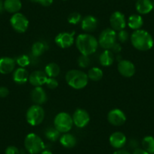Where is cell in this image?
Masks as SVG:
<instances>
[{"mask_svg": "<svg viewBox=\"0 0 154 154\" xmlns=\"http://www.w3.org/2000/svg\"><path fill=\"white\" fill-rule=\"evenodd\" d=\"M118 71L124 77L129 78L134 75L135 72V66L134 63L128 60H122L119 62L117 66Z\"/></svg>", "mask_w": 154, "mask_h": 154, "instance_id": "obj_13", "label": "cell"}, {"mask_svg": "<svg viewBox=\"0 0 154 154\" xmlns=\"http://www.w3.org/2000/svg\"><path fill=\"white\" fill-rule=\"evenodd\" d=\"M121 49H122V48H121L120 45H119V43H117V42H116L113 45V46H112L109 50H110L112 53H119V51H121Z\"/></svg>", "mask_w": 154, "mask_h": 154, "instance_id": "obj_38", "label": "cell"}, {"mask_svg": "<svg viewBox=\"0 0 154 154\" xmlns=\"http://www.w3.org/2000/svg\"><path fill=\"white\" fill-rule=\"evenodd\" d=\"M8 94H9V91H8V88L4 86L0 87V97H7Z\"/></svg>", "mask_w": 154, "mask_h": 154, "instance_id": "obj_36", "label": "cell"}, {"mask_svg": "<svg viewBox=\"0 0 154 154\" xmlns=\"http://www.w3.org/2000/svg\"><path fill=\"white\" fill-rule=\"evenodd\" d=\"M107 119L109 123L115 126H120L126 121V116L119 109H113L109 112Z\"/></svg>", "mask_w": 154, "mask_h": 154, "instance_id": "obj_11", "label": "cell"}, {"mask_svg": "<svg viewBox=\"0 0 154 154\" xmlns=\"http://www.w3.org/2000/svg\"><path fill=\"white\" fill-rule=\"evenodd\" d=\"M16 63L20 66V67L24 68L25 66H28L30 63V60H29V57L26 54H23V55L19 56L18 57L16 60Z\"/></svg>", "mask_w": 154, "mask_h": 154, "instance_id": "obj_31", "label": "cell"}, {"mask_svg": "<svg viewBox=\"0 0 154 154\" xmlns=\"http://www.w3.org/2000/svg\"><path fill=\"white\" fill-rule=\"evenodd\" d=\"M126 143V137L123 133L120 131H116L112 133L109 137V143L112 147L116 149H120L123 147Z\"/></svg>", "mask_w": 154, "mask_h": 154, "instance_id": "obj_15", "label": "cell"}, {"mask_svg": "<svg viewBox=\"0 0 154 154\" xmlns=\"http://www.w3.org/2000/svg\"><path fill=\"white\" fill-rule=\"evenodd\" d=\"M88 79L92 81H99L103 77V72L101 69L98 67H92L88 70Z\"/></svg>", "mask_w": 154, "mask_h": 154, "instance_id": "obj_28", "label": "cell"}, {"mask_svg": "<svg viewBox=\"0 0 154 154\" xmlns=\"http://www.w3.org/2000/svg\"><path fill=\"white\" fill-rule=\"evenodd\" d=\"M76 138L72 134L66 133L60 137V143H61L62 146L66 148H72L76 144Z\"/></svg>", "mask_w": 154, "mask_h": 154, "instance_id": "obj_23", "label": "cell"}, {"mask_svg": "<svg viewBox=\"0 0 154 154\" xmlns=\"http://www.w3.org/2000/svg\"><path fill=\"white\" fill-rule=\"evenodd\" d=\"M45 118V111L39 105H32L26 112V119L28 123L32 126L41 124Z\"/></svg>", "mask_w": 154, "mask_h": 154, "instance_id": "obj_6", "label": "cell"}, {"mask_svg": "<svg viewBox=\"0 0 154 154\" xmlns=\"http://www.w3.org/2000/svg\"><path fill=\"white\" fill-rule=\"evenodd\" d=\"M15 60L8 57H4L0 58V73H11L15 67Z\"/></svg>", "mask_w": 154, "mask_h": 154, "instance_id": "obj_16", "label": "cell"}, {"mask_svg": "<svg viewBox=\"0 0 154 154\" xmlns=\"http://www.w3.org/2000/svg\"><path fill=\"white\" fill-rule=\"evenodd\" d=\"M5 154H20V152L16 146H9L5 149Z\"/></svg>", "mask_w": 154, "mask_h": 154, "instance_id": "obj_35", "label": "cell"}, {"mask_svg": "<svg viewBox=\"0 0 154 154\" xmlns=\"http://www.w3.org/2000/svg\"><path fill=\"white\" fill-rule=\"evenodd\" d=\"M142 146L148 153H154V137L152 136H146L142 140Z\"/></svg>", "mask_w": 154, "mask_h": 154, "instance_id": "obj_25", "label": "cell"}, {"mask_svg": "<svg viewBox=\"0 0 154 154\" xmlns=\"http://www.w3.org/2000/svg\"><path fill=\"white\" fill-rule=\"evenodd\" d=\"M131 44L136 49L145 51L151 49L153 46L152 35L144 29H137L131 34Z\"/></svg>", "mask_w": 154, "mask_h": 154, "instance_id": "obj_1", "label": "cell"}, {"mask_svg": "<svg viewBox=\"0 0 154 154\" xmlns=\"http://www.w3.org/2000/svg\"><path fill=\"white\" fill-rule=\"evenodd\" d=\"M132 154H149L146 152V150H144L143 149H140V148H136L134 150Z\"/></svg>", "mask_w": 154, "mask_h": 154, "instance_id": "obj_39", "label": "cell"}, {"mask_svg": "<svg viewBox=\"0 0 154 154\" xmlns=\"http://www.w3.org/2000/svg\"><path fill=\"white\" fill-rule=\"evenodd\" d=\"M137 145H138V144H137V143L134 140H131V141H130V146H131V147L134 148V147H136Z\"/></svg>", "mask_w": 154, "mask_h": 154, "instance_id": "obj_41", "label": "cell"}, {"mask_svg": "<svg viewBox=\"0 0 154 154\" xmlns=\"http://www.w3.org/2000/svg\"><path fill=\"white\" fill-rule=\"evenodd\" d=\"M60 66L55 63H49L46 65L45 68V72L48 77H54L57 76L60 73Z\"/></svg>", "mask_w": 154, "mask_h": 154, "instance_id": "obj_26", "label": "cell"}, {"mask_svg": "<svg viewBox=\"0 0 154 154\" xmlns=\"http://www.w3.org/2000/svg\"><path fill=\"white\" fill-rule=\"evenodd\" d=\"M45 84H46L47 87L51 88V89H54V88H56L58 86V82H57V81L54 78H52V77L48 78Z\"/></svg>", "mask_w": 154, "mask_h": 154, "instance_id": "obj_34", "label": "cell"}, {"mask_svg": "<svg viewBox=\"0 0 154 154\" xmlns=\"http://www.w3.org/2000/svg\"><path fill=\"white\" fill-rule=\"evenodd\" d=\"M116 35H117V38L121 42H126L128 40V36H129L128 32L126 30H125V29H122V30L119 31V32Z\"/></svg>", "mask_w": 154, "mask_h": 154, "instance_id": "obj_33", "label": "cell"}, {"mask_svg": "<svg viewBox=\"0 0 154 154\" xmlns=\"http://www.w3.org/2000/svg\"><path fill=\"white\" fill-rule=\"evenodd\" d=\"M31 98L36 104H42L47 100V94L41 87H35L31 92Z\"/></svg>", "mask_w": 154, "mask_h": 154, "instance_id": "obj_18", "label": "cell"}, {"mask_svg": "<svg viewBox=\"0 0 154 154\" xmlns=\"http://www.w3.org/2000/svg\"><path fill=\"white\" fill-rule=\"evenodd\" d=\"M22 3L20 0H5L4 9L9 13L15 14L21 9Z\"/></svg>", "mask_w": 154, "mask_h": 154, "instance_id": "obj_21", "label": "cell"}, {"mask_svg": "<svg viewBox=\"0 0 154 154\" xmlns=\"http://www.w3.org/2000/svg\"><path fill=\"white\" fill-rule=\"evenodd\" d=\"M111 28L115 31H120L125 29L126 26V20L125 15L120 11L112 13L109 18Z\"/></svg>", "mask_w": 154, "mask_h": 154, "instance_id": "obj_10", "label": "cell"}, {"mask_svg": "<svg viewBox=\"0 0 154 154\" xmlns=\"http://www.w3.org/2000/svg\"><path fill=\"white\" fill-rule=\"evenodd\" d=\"M72 122L78 128H84L90 121V116L86 110L77 109L72 115Z\"/></svg>", "mask_w": 154, "mask_h": 154, "instance_id": "obj_9", "label": "cell"}, {"mask_svg": "<svg viewBox=\"0 0 154 154\" xmlns=\"http://www.w3.org/2000/svg\"><path fill=\"white\" fill-rule=\"evenodd\" d=\"M100 63L103 66H109L112 64L114 61L113 53L110 50H105L100 55Z\"/></svg>", "mask_w": 154, "mask_h": 154, "instance_id": "obj_24", "label": "cell"}, {"mask_svg": "<svg viewBox=\"0 0 154 154\" xmlns=\"http://www.w3.org/2000/svg\"><path fill=\"white\" fill-rule=\"evenodd\" d=\"M10 23L11 26L16 32L19 33H23L26 32L29 26V20L21 13H15L10 19Z\"/></svg>", "mask_w": 154, "mask_h": 154, "instance_id": "obj_8", "label": "cell"}, {"mask_svg": "<svg viewBox=\"0 0 154 154\" xmlns=\"http://www.w3.org/2000/svg\"><path fill=\"white\" fill-rule=\"evenodd\" d=\"M48 75L42 71H34L29 75V83L35 87H41L42 85L46 83Z\"/></svg>", "mask_w": 154, "mask_h": 154, "instance_id": "obj_14", "label": "cell"}, {"mask_svg": "<svg viewBox=\"0 0 154 154\" xmlns=\"http://www.w3.org/2000/svg\"><path fill=\"white\" fill-rule=\"evenodd\" d=\"M38 3L44 7H48L53 3V0H38Z\"/></svg>", "mask_w": 154, "mask_h": 154, "instance_id": "obj_37", "label": "cell"}, {"mask_svg": "<svg viewBox=\"0 0 154 154\" xmlns=\"http://www.w3.org/2000/svg\"><path fill=\"white\" fill-rule=\"evenodd\" d=\"M82 19V16L78 12H72L68 16L67 20L70 24H77Z\"/></svg>", "mask_w": 154, "mask_h": 154, "instance_id": "obj_30", "label": "cell"}, {"mask_svg": "<svg viewBox=\"0 0 154 154\" xmlns=\"http://www.w3.org/2000/svg\"><path fill=\"white\" fill-rule=\"evenodd\" d=\"M46 50V45L42 42H36L32 45L31 51L32 55L35 57H39L42 55Z\"/></svg>", "mask_w": 154, "mask_h": 154, "instance_id": "obj_27", "label": "cell"}, {"mask_svg": "<svg viewBox=\"0 0 154 154\" xmlns=\"http://www.w3.org/2000/svg\"><path fill=\"white\" fill-rule=\"evenodd\" d=\"M24 146L26 150L31 154H38L45 149V143L43 140L39 136L34 133H30L26 136Z\"/></svg>", "mask_w": 154, "mask_h": 154, "instance_id": "obj_4", "label": "cell"}, {"mask_svg": "<svg viewBox=\"0 0 154 154\" xmlns=\"http://www.w3.org/2000/svg\"><path fill=\"white\" fill-rule=\"evenodd\" d=\"M29 1H31L32 2H38V0H29Z\"/></svg>", "mask_w": 154, "mask_h": 154, "instance_id": "obj_44", "label": "cell"}, {"mask_svg": "<svg viewBox=\"0 0 154 154\" xmlns=\"http://www.w3.org/2000/svg\"><path fill=\"white\" fill-rule=\"evenodd\" d=\"M97 25H98V21L97 18L92 15L85 16L81 22L82 29L86 32L94 31L97 27Z\"/></svg>", "mask_w": 154, "mask_h": 154, "instance_id": "obj_17", "label": "cell"}, {"mask_svg": "<svg viewBox=\"0 0 154 154\" xmlns=\"http://www.w3.org/2000/svg\"><path fill=\"white\" fill-rule=\"evenodd\" d=\"M152 4H153V8H154V2H152Z\"/></svg>", "mask_w": 154, "mask_h": 154, "instance_id": "obj_45", "label": "cell"}, {"mask_svg": "<svg viewBox=\"0 0 154 154\" xmlns=\"http://www.w3.org/2000/svg\"><path fill=\"white\" fill-rule=\"evenodd\" d=\"M116 38L117 35L116 31L112 28H107L102 31L100 34L98 44L105 50H109L116 42Z\"/></svg>", "mask_w": 154, "mask_h": 154, "instance_id": "obj_7", "label": "cell"}, {"mask_svg": "<svg viewBox=\"0 0 154 154\" xmlns=\"http://www.w3.org/2000/svg\"><path fill=\"white\" fill-rule=\"evenodd\" d=\"M72 118L69 113L65 112H59L54 119V128L60 133H66L72 128Z\"/></svg>", "mask_w": 154, "mask_h": 154, "instance_id": "obj_5", "label": "cell"}, {"mask_svg": "<svg viewBox=\"0 0 154 154\" xmlns=\"http://www.w3.org/2000/svg\"><path fill=\"white\" fill-rule=\"evenodd\" d=\"M75 44L80 53L89 56L95 52L98 47V41L89 34H80L77 36Z\"/></svg>", "mask_w": 154, "mask_h": 154, "instance_id": "obj_2", "label": "cell"}, {"mask_svg": "<svg viewBox=\"0 0 154 154\" xmlns=\"http://www.w3.org/2000/svg\"><path fill=\"white\" fill-rule=\"evenodd\" d=\"M63 1H66V0H63Z\"/></svg>", "mask_w": 154, "mask_h": 154, "instance_id": "obj_46", "label": "cell"}, {"mask_svg": "<svg viewBox=\"0 0 154 154\" xmlns=\"http://www.w3.org/2000/svg\"><path fill=\"white\" fill-rule=\"evenodd\" d=\"M13 79L17 84H24L29 80V73L25 68L20 67L14 71Z\"/></svg>", "mask_w": 154, "mask_h": 154, "instance_id": "obj_20", "label": "cell"}, {"mask_svg": "<svg viewBox=\"0 0 154 154\" xmlns=\"http://www.w3.org/2000/svg\"><path fill=\"white\" fill-rule=\"evenodd\" d=\"M143 24V20L139 14H132L128 17V25L131 29L134 30L140 29Z\"/></svg>", "mask_w": 154, "mask_h": 154, "instance_id": "obj_22", "label": "cell"}, {"mask_svg": "<svg viewBox=\"0 0 154 154\" xmlns=\"http://www.w3.org/2000/svg\"><path fill=\"white\" fill-rule=\"evenodd\" d=\"M60 131H57L55 128H49L45 131V137L51 141H56L60 137Z\"/></svg>", "mask_w": 154, "mask_h": 154, "instance_id": "obj_29", "label": "cell"}, {"mask_svg": "<svg viewBox=\"0 0 154 154\" xmlns=\"http://www.w3.org/2000/svg\"><path fill=\"white\" fill-rule=\"evenodd\" d=\"M55 43L61 48H67L74 42V32H60L55 37Z\"/></svg>", "mask_w": 154, "mask_h": 154, "instance_id": "obj_12", "label": "cell"}, {"mask_svg": "<svg viewBox=\"0 0 154 154\" xmlns=\"http://www.w3.org/2000/svg\"><path fill=\"white\" fill-rule=\"evenodd\" d=\"M66 81L68 85L75 89H82L88 84V77L86 73L78 69H71L66 74Z\"/></svg>", "mask_w": 154, "mask_h": 154, "instance_id": "obj_3", "label": "cell"}, {"mask_svg": "<svg viewBox=\"0 0 154 154\" xmlns=\"http://www.w3.org/2000/svg\"><path fill=\"white\" fill-rule=\"evenodd\" d=\"M135 8L139 14H146L153 9V4L151 0H137Z\"/></svg>", "mask_w": 154, "mask_h": 154, "instance_id": "obj_19", "label": "cell"}, {"mask_svg": "<svg viewBox=\"0 0 154 154\" xmlns=\"http://www.w3.org/2000/svg\"><path fill=\"white\" fill-rule=\"evenodd\" d=\"M41 154H52V152H51V151L45 149V150L42 151V152H41Z\"/></svg>", "mask_w": 154, "mask_h": 154, "instance_id": "obj_43", "label": "cell"}, {"mask_svg": "<svg viewBox=\"0 0 154 154\" xmlns=\"http://www.w3.org/2000/svg\"><path fill=\"white\" fill-rule=\"evenodd\" d=\"M78 63H79V66L80 67L85 68L90 64V59L88 57V56L84 55V54H82L80 57L78 59Z\"/></svg>", "mask_w": 154, "mask_h": 154, "instance_id": "obj_32", "label": "cell"}, {"mask_svg": "<svg viewBox=\"0 0 154 154\" xmlns=\"http://www.w3.org/2000/svg\"><path fill=\"white\" fill-rule=\"evenodd\" d=\"M113 154H130L128 151L124 150V149H119L113 152Z\"/></svg>", "mask_w": 154, "mask_h": 154, "instance_id": "obj_40", "label": "cell"}, {"mask_svg": "<svg viewBox=\"0 0 154 154\" xmlns=\"http://www.w3.org/2000/svg\"><path fill=\"white\" fill-rule=\"evenodd\" d=\"M4 10V2L2 0H0V12H2Z\"/></svg>", "mask_w": 154, "mask_h": 154, "instance_id": "obj_42", "label": "cell"}]
</instances>
